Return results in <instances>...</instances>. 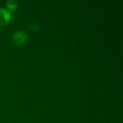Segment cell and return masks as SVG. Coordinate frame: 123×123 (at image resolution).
<instances>
[{
  "label": "cell",
  "mask_w": 123,
  "mask_h": 123,
  "mask_svg": "<svg viewBox=\"0 0 123 123\" xmlns=\"http://www.w3.org/2000/svg\"><path fill=\"white\" fill-rule=\"evenodd\" d=\"M28 40L27 33L22 30L15 31L12 35V42L14 46H21L26 43Z\"/></svg>",
  "instance_id": "cell-1"
},
{
  "label": "cell",
  "mask_w": 123,
  "mask_h": 123,
  "mask_svg": "<svg viewBox=\"0 0 123 123\" xmlns=\"http://www.w3.org/2000/svg\"><path fill=\"white\" fill-rule=\"evenodd\" d=\"M11 19V14L6 9L4 8L0 9V26L6 25Z\"/></svg>",
  "instance_id": "cell-2"
},
{
  "label": "cell",
  "mask_w": 123,
  "mask_h": 123,
  "mask_svg": "<svg viewBox=\"0 0 123 123\" xmlns=\"http://www.w3.org/2000/svg\"><path fill=\"white\" fill-rule=\"evenodd\" d=\"M19 4L17 1L15 0H8L6 1V9L9 12H12L16 10L18 8Z\"/></svg>",
  "instance_id": "cell-3"
},
{
  "label": "cell",
  "mask_w": 123,
  "mask_h": 123,
  "mask_svg": "<svg viewBox=\"0 0 123 123\" xmlns=\"http://www.w3.org/2000/svg\"><path fill=\"white\" fill-rule=\"evenodd\" d=\"M40 27H39V25L36 23H32L29 25V30L33 32H36L39 30Z\"/></svg>",
  "instance_id": "cell-4"
}]
</instances>
